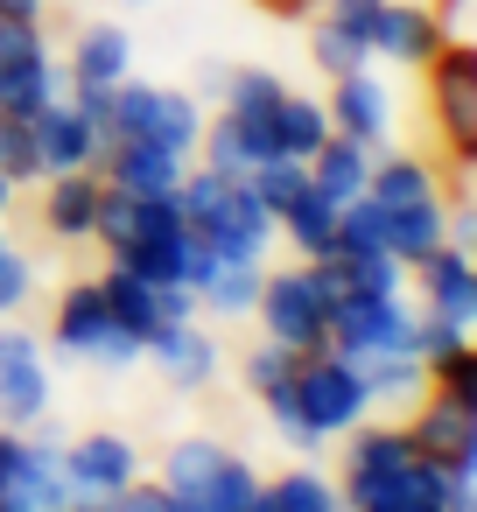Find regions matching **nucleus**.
Listing matches in <instances>:
<instances>
[{"mask_svg": "<svg viewBox=\"0 0 477 512\" xmlns=\"http://www.w3.org/2000/svg\"><path fill=\"white\" fill-rule=\"evenodd\" d=\"M197 134H204V106L176 85H148V78H120L113 85V127L106 141H155L169 155H197Z\"/></svg>", "mask_w": 477, "mask_h": 512, "instance_id": "obj_1", "label": "nucleus"}, {"mask_svg": "<svg viewBox=\"0 0 477 512\" xmlns=\"http://www.w3.org/2000/svg\"><path fill=\"white\" fill-rule=\"evenodd\" d=\"M309 190L330 204V211H344V204H358L365 197V176H372V148H358V141H344V134H330L309 162Z\"/></svg>", "mask_w": 477, "mask_h": 512, "instance_id": "obj_22", "label": "nucleus"}, {"mask_svg": "<svg viewBox=\"0 0 477 512\" xmlns=\"http://www.w3.org/2000/svg\"><path fill=\"white\" fill-rule=\"evenodd\" d=\"M442 239H449V211H442V197H421V204L386 211V253H393L400 267H421Z\"/></svg>", "mask_w": 477, "mask_h": 512, "instance_id": "obj_25", "label": "nucleus"}, {"mask_svg": "<svg viewBox=\"0 0 477 512\" xmlns=\"http://www.w3.org/2000/svg\"><path fill=\"white\" fill-rule=\"evenodd\" d=\"M323 15L344 29V36H358L365 50L379 43V15H386V0H323Z\"/></svg>", "mask_w": 477, "mask_h": 512, "instance_id": "obj_41", "label": "nucleus"}, {"mask_svg": "<svg viewBox=\"0 0 477 512\" xmlns=\"http://www.w3.org/2000/svg\"><path fill=\"white\" fill-rule=\"evenodd\" d=\"M365 407H372V393H365V372H358L351 358H337L330 344L295 358V414H302V428H309L316 442L351 435V428L365 421Z\"/></svg>", "mask_w": 477, "mask_h": 512, "instance_id": "obj_2", "label": "nucleus"}, {"mask_svg": "<svg viewBox=\"0 0 477 512\" xmlns=\"http://www.w3.org/2000/svg\"><path fill=\"white\" fill-rule=\"evenodd\" d=\"M323 344L351 365H379V358H414V309L407 295L386 302H337L323 323Z\"/></svg>", "mask_w": 477, "mask_h": 512, "instance_id": "obj_5", "label": "nucleus"}, {"mask_svg": "<svg viewBox=\"0 0 477 512\" xmlns=\"http://www.w3.org/2000/svg\"><path fill=\"white\" fill-rule=\"evenodd\" d=\"M323 141H330V113H323V99H302V92H288V99H281V113H274V155H288V162H309Z\"/></svg>", "mask_w": 477, "mask_h": 512, "instance_id": "obj_29", "label": "nucleus"}, {"mask_svg": "<svg viewBox=\"0 0 477 512\" xmlns=\"http://www.w3.org/2000/svg\"><path fill=\"white\" fill-rule=\"evenodd\" d=\"M106 309L120 316V330H134L141 337V351H148V337L155 330H169V323H190L197 316V295L190 288H148V281H134V274H120V267H106Z\"/></svg>", "mask_w": 477, "mask_h": 512, "instance_id": "obj_12", "label": "nucleus"}, {"mask_svg": "<svg viewBox=\"0 0 477 512\" xmlns=\"http://www.w3.org/2000/svg\"><path fill=\"white\" fill-rule=\"evenodd\" d=\"M442 29H470V0H449V15H442Z\"/></svg>", "mask_w": 477, "mask_h": 512, "instance_id": "obj_44", "label": "nucleus"}, {"mask_svg": "<svg viewBox=\"0 0 477 512\" xmlns=\"http://www.w3.org/2000/svg\"><path fill=\"white\" fill-rule=\"evenodd\" d=\"M309 57H316V71H323V78H351V71H365V64H372V50H365L358 36H344L330 15H316V22H309Z\"/></svg>", "mask_w": 477, "mask_h": 512, "instance_id": "obj_32", "label": "nucleus"}, {"mask_svg": "<svg viewBox=\"0 0 477 512\" xmlns=\"http://www.w3.org/2000/svg\"><path fill=\"white\" fill-rule=\"evenodd\" d=\"M239 183H246V197H253L267 218H281V211L309 190V169H302V162H288V155H267V162H260V169H246Z\"/></svg>", "mask_w": 477, "mask_h": 512, "instance_id": "obj_30", "label": "nucleus"}, {"mask_svg": "<svg viewBox=\"0 0 477 512\" xmlns=\"http://www.w3.org/2000/svg\"><path fill=\"white\" fill-rule=\"evenodd\" d=\"M0 99H8V85H0Z\"/></svg>", "mask_w": 477, "mask_h": 512, "instance_id": "obj_48", "label": "nucleus"}, {"mask_svg": "<svg viewBox=\"0 0 477 512\" xmlns=\"http://www.w3.org/2000/svg\"><path fill=\"white\" fill-rule=\"evenodd\" d=\"M442 43H449V29L435 22V8H421V0H386L372 57H386V64H400V71H428Z\"/></svg>", "mask_w": 477, "mask_h": 512, "instance_id": "obj_16", "label": "nucleus"}, {"mask_svg": "<svg viewBox=\"0 0 477 512\" xmlns=\"http://www.w3.org/2000/svg\"><path fill=\"white\" fill-rule=\"evenodd\" d=\"M99 190H106V176H99V169L43 176V225H50L57 239H92V218H99Z\"/></svg>", "mask_w": 477, "mask_h": 512, "instance_id": "obj_24", "label": "nucleus"}, {"mask_svg": "<svg viewBox=\"0 0 477 512\" xmlns=\"http://www.w3.org/2000/svg\"><path fill=\"white\" fill-rule=\"evenodd\" d=\"M295 358H302V351H281V344H260V351H246V365H239V372H246V393L260 400V393L288 386V379H295Z\"/></svg>", "mask_w": 477, "mask_h": 512, "instance_id": "obj_39", "label": "nucleus"}, {"mask_svg": "<svg viewBox=\"0 0 477 512\" xmlns=\"http://www.w3.org/2000/svg\"><path fill=\"white\" fill-rule=\"evenodd\" d=\"M246 512H274V498H267V491H253V505H246Z\"/></svg>", "mask_w": 477, "mask_h": 512, "instance_id": "obj_46", "label": "nucleus"}, {"mask_svg": "<svg viewBox=\"0 0 477 512\" xmlns=\"http://www.w3.org/2000/svg\"><path fill=\"white\" fill-rule=\"evenodd\" d=\"M106 267L134 274V281H148V288H190L197 239H190V225H169V232H148V239H134V246L106 253Z\"/></svg>", "mask_w": 477, "mask_h": 512, "instance_id": "obj_17", "label": "nucleus"}, {"mask_svg": "<svg viewBox=\"0 0 477 512\" xmlns=\"http://www.w3.org/2000/svg\"><path fill=\"white\" fill-rule=\"evenodd\" d=\"M0 512H71L57 435L43 442L29 428H0Z\"/></svg>", "mask_w": 477, "mask_h": 512, "instance_id": "obj_4", "label": "nucleus"}, {"mask_svg": "<svg viewBox=\"0 0 477 512\" xmlns=\"http://www.w3.org/2000/svg\"><path fill=\"white\" fill-rule=\"evenodd\" d=\"M428 393H442V400H456V407H477V344L456 351V358H442V365L428 372Z\"/></svg>", "mask_w": 477, "mask_h": 512, "instance_id": "obj_40", "label": "nucleus"}, {"mask_svg": "<svg viewBox=\"0 0 477 512\" xmlns=\"http://www.w3.org/2000/svg\"><path fill=\"white\" fill-rule=\"evenodd\" d=\"M43 414H50L43 344L15 323H0V428H36Z\"/></svg>", "mask_w": 477, "mask_h": 512, "instance_id": "obj_9", "label": "nucleus"}, {"mask_svg": "<svg viewBox=\"0 0 477 512\" xmlns=\"http://www.w3.org/2000/svg\"><path fill=\"white\" fill-rule=\"evenodd\" d=\"M414 456L435 463V470H456V477H477V407H456L442 393H428L414 407V421H400Z\"/></svg>", "mask_w": 477, "mask_h": 512, "instance_id": "obj_8", "label": "nucleus"}, {"mask_svg": "<svg viewBox=\"0 0 477 512\" xmlns=\"http://www.w3.org/2000/svg\"><path fill=\"white\" fill-rule=\"evenodd\" d=\"M274 232H281L302 260H330V253H337V211H330L316 190H302V197L274 218Z\"/></svg>", "mask_w": 477, "mask_h": 512, "instance_id": "obj_28", "label": "nucleus"}, {"mask_svg": "<svg viewBox=\"0 0 477 512\" xmlns=\"http://www.w3.org/2000/svg\"><path fill=\"white\" fill-rule=\"evenodd\" d=\"M253 491H260V470H253L246 456H232V449H225V456H218V470L204 477V491H190V498H204L211 512H246V505H253Z\"/></svg>", "mask_w": 477, "mask_h": 512, "instance_id": "obj_33", "label": "nucleus"}, {"mask_svg": "<svg viewBox=\"0 0 477 512\" xmlns=\"http://www.w3.org/2000/svg\"><path fill=\"white\" fill-rule=\"evenodd\" d=\"M29 134H36V155H43V176H71V169H99V127L71 106V99H50L36 120H29Z\"/></svg>", "mask_w": 477, "mask_h": 512, "instance_id": "obj_14", "label": "nucleus"}, {"mask_svg": "<svg viewBox=\"0 0 477 512\" xmlns=\"http://www.w3.org/2000/svg\"><path fill=\"white\" fill-rule=\"evenodd\" d=\"M253 316H260V330H267V344H281V351H323V323H330V316H323V295H316L309 260L260 274Z\"/></svg>", "mask_w": 477, "mask_h": 512, "instance_id": "obj_6", "label": "nucleus"}, {"mask_svg": "<svg viewBox=\"0 0 477 512\" xmlns=\"http://www.w3.org/2000/svg\"><path fill=\"white\" fill-rule=\"evenodd\" d=\"M281 99H288V85H281L274 71H246V64H232L218 113H232V120H246V127H260V134H274V113H281Z\"/></svg>", "mask_w": 477, "mask_h": 512, "instance_id": "obj_27", "label": "nucleus"}, {"mask_svg": "<svg viewBox=\"0 0 477 512\" xmlns=\"http://www.w3.org/2000/svg\"><path fill=\"white\" fill-rule=\"evenodd\" d=\"M267 498H274V512H344V498H337V484L330 477H316V470H281L274 484H260Z\"/></svg>", "mask_w": 477, "mask_h": 512, "instance_id": "obj_34", "label": "nucleus"}, {"mask_svg": "<svg viewBox=\"0 0 477 512\" xmlns=\"http://www.w3.org/2000/svg\"><path fill=\"white\" fill-rule=\"evenodd\" d=\"M50 337H57L64 358H85V365H106V372H127V365L141 358V337L120 330V316L106 309V288H99V281H71V288H64Z\"/></svg>", "mask_w": 477, "mask_h": 512, "instance_id": "obj_3", "label": "nucleus"}, {"mask_svg": "<svg viewBox=\"0 0 477 512\" xmlns=\"http://www.w3.org/2000/svg\"><path fill=\"white\" fill-rule=\"evenodd\" d=\"M134 477H141V449H134L120 428H92V435L64 442V484H71V512H78V505H99V498H120Z\"/></svg>", "mask_w": 477, "mask_h": 512, "instance_id": "obj_7", "label": "nucleus"}, {"mask_svg": "<svg viewBox=\"0 0 477 512\" xmlns=\"http://www.w3.org/2000/svg\"><path fill=\"white\" fill-rule=\"evenodd\" d=\"M330 134L386 155V134H393V92L372 78V71H351V78H330Z\"/></svg>", "mask_w": 477, "mask_h": 512, "instance_id": "obj_11", "label": "nucleus"}, {"mask_svg": "<svg viewBox=\"0 0 477 512\" xmlns=\"http://www.w3.org/2000/svg\"><path fill=\"white\" fill-rule=\"evenodd\" d=\"M456 351H470V330H463V323H442V316H428V309H414V358L435 372V365L456 358Z\"/></svg>", "mask_w": 477, "mask_h": 512, "instance_id": "obj_38", "label": "nucleus"}, {"mask_svg": "<svg viewBox=\"0 0 477 512\" xmlns=\"http://www.w3.org/2000/svg\"><path fill=\"white\" fill-rule=\"evenodd\" d=\"M169 225H183V211H176V197H127V190H99V218H92V239L106 246V253H120V246H134V239H148V232H169Z\"/></svg>", "mask_w": 477, "mask_h": 512, "instance_id": "obj_19", "label": "nucleus"}, {"mask_svg": "<svg viewBox=\"0 0 477 512\" xmlns=\"http://www.w3.org/2000/svg\"><path fill=\"white\" fill-rule=\"evenodd\" d=\"M0 22H43V0H0Z\"/></svg>", "mask_w": 477, "mask_h": 512, "instance_id": "obj_43", "label": "nucleus"}, {"mask_svg": "<svg viewBox=\"0 0 477 512\" xmlns=\"http://www.w3.org/2000/svg\"><path fill=\"white\" fill-rule=\"evenodd\" d=\"M8 204H15V190H8V176H0V211H8Z\"/></svg>", "mask_w": 477, "mask_h": 512, "instance_id": "obj_47", "label": "nucleus"}, {"mask_svg": "<svg viewBox=\"0 0 477 512\" xmlns=\"http://www.w3.org/2000/svg\"><path fill=\"white\" fill-rule=\"evenodd\" d=\"M365 197H372L379 211H400V204H421V197H442V190H435V169H428L421 155H372Z\"/></svg>", "mask_w": 477, "mask_h": 512, "instance_id": "obj_26", "label": "nucleus"}, {"mask_svg": "<svg viewBox=\"0 0 477 512\" xmlns=\"http://www.w3.org/2000/svg\"><path fill=\"white\" fill-rule=\"evenodd\" d=\"M414 281H421V309L428 316H442V323H463V330H477V260L463 253V246H435L421 267H407Z\"/></svg>", "mask_w": 477, "mask_h": 512, "instance_id": "obj_13", "label": "nucleus"}, {"mask_svg": "<svg viewBox=\"0 0 477 512\" xmlns=\"http://www.w3.org/2000/svg\"><path fill=\"white\" fill-rule=\"evenodd\" d=\"M0 176H8V190H22V183H43L36 134H29V120H8V113H0Z\"/></svg>", "mask_w": 477, "mask_h": 512, "instance_id": "obj_36", "label": "nucleus"}, {"mask_svg": "<svg viewBox=\"0 0 477 512\" xmlns=\"http://www.w3.org/2000/svg\"><path fill=\"white\" fill-rule=\"evenodd\" d=\"M183 169L190 162L169 155V148H155V141H106V155H99V176L113 190H127V197H176Z\"/></svg>", "mask_w": 477, "mask_h": 512, "instance_id": "obj_15", "label": "nucleus"}, {"mask_svg": "<svg viewBox=\"0 0 477 512\" xmlns=\"http://www.w3.org/2000/svg\"><path fill=\"white\" fill-rule=\"evenodd\" d=\"M64 78L71 85H120V78H134V36L120 22H85L71 57H64Z\"/></svg>", "mask_w": 477, "mask_h": 512, "instance_id": "obj_20", "label": "nucleus"}, {"mask_svg": "<svg viewBox=\"0 0 477 512\" xmlns=\"http://www.w3.org/2000/svg\"><path fill=\"white\" fill-rule=\"evenodd\" d=\"M29 288H36V267H29V253H15L8 239H0V316H15V309L29 302Z\"/></svg>", "mask_w": 477, "mask_h": 512, "instance_id": "obj_42", "label": "nucleus"}, {"mask_svg": "<svg viewBox=\"0 0 477 512\" xmlns=\"http://www.w3.org/2000/svg\"><path fill=\"white\" fill-rule=\"evenodd\" d=\"M218 456H225L218 435H183V442H169V456H162V491H204V477L218 470Z\"/></svg>", "mask_w": 477, "mask_h": 512, "instance_id": "obj_31", "label": "nucleus"}, {"mask_svg": "<svg viewBox=\"0 0 477 512\" xmlns=\"http://www.w3.org/2000/svg\"><path fill=\"white\" fill-rule=\"evenodd\" d=\"M428 71H435V120L449 134V148L470 162V148H477V50L470 43H442Z\"/></svg>", "mask_w": 477, "mask_h": 512, "instance_id": "obj_10", "label": "nucleus"}, {"mask_svg": "<svg viewBox=\"0 0 477 512\" xmlns=\"http://www.w3.org/2000/svg\"><path fill=\"white\" fill-rule=\"evenodd\" d=\"M267 155H274V134H260V127H246V120L218 113V120H204V134H197V155H190V162H204V169H218V176H246V169H260Z\"/></svg>", "mask_w": 477, "mask_h": 512, "instance_id": "obj_23", "label": "nucleus"}, {"mask_svg": "<svg viewBox=\"0 0 477 512\" xmlns=\"http://www.w3.org/2000/svg\"><path fill=\"white\" fill-rule=\"evenodd\" d=\"M260 274H267V267L211 260V253L197 246V267H190V295H197V309H211L218 323H225V316H253V302H260Z\"/></svg>", "mask_w": 477, "mask_h": 512, "instance_id": "obj_21", "label": "nucleus"}, {"mask_svg": "<svg viewBox=\"0 0 477 512\" xmlns=\"http://www.w3.org/2000/svg\"><path fill=\"white\" fill-rule=\"evenodd\" d=\"M337 253H386V211L372 197L337 211Z\"/></svg>", "mask_w": 477, "mask_h": 512, "instance_id": "obj_37", "label": "nucleus"}, {"mask_svg": "<svg viewBox=\"0 0 477 512\" xmlns=\"http://www.w3.org/2000/svg\"><path fill=\"white\" fill-rule=\"evenodd\" d=\"M358 372H365L372 407H379V400H421V393H428V365H421V358H379V365H358Z\"/></svg>", "mask_w": 477, "mask_h": 512, "instance_id": "obj_35", "label": "nucleus"}, {"mask_svg": "<svg viewBox=\"0 0 477 512\" xmlns=\"http://www.w3.org/2000/svg\"><path fill=\"white\" fill-rule=\"evenodd\" d=\"M141 358H155V365H162V379H169L176 393H197V386H211V379H218V337H211L197 316H190V323L155 330Z\"/></svg>", "mask_w": 477, "mask_h": 512, "instance_id": "obj_18", "label": "nucleus"}, {"mask_svg": "<svg viewBox=\"0 0 477 512\" xmlns=\"http://www.w3.org/2000/svg\"><path fill=\"white\" fill-rule=\"evenodd\" d=\"M260 8H274V15H309L316 0H260Z\"/></svg>", "mask_w": 477, "mask_h": 512, "instance_id": "obj_45", "label": "nucleus"}]
</instances>
